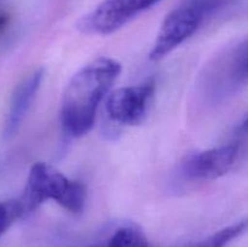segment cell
<instances>
[{
    "label": "cell",
    "mask_w": 248,
    "mask_h": 247,
    "mask_svg": "<svg viewBox=\"0 0 248 247\" xmlns=\"http://www.w3.org/2000/svg\"><path fill=\"white\" fill-rule=\"evenodd\" d=\"M248 81V36L213 61L206 74V87L212 98L234 93Z\"/></svg>",
    "instance_id": "3"
},
{
    "label": "cell",
    "mask_w": 248,
    "mask_h": 247,
    "mask_svg": "<svg viewBox=\"0 0 248 247\" xmlns=\"http://www.w3.org/2000/svg\"><path fill=\"white\" fill-rule=\"evenodd\" d=\"M190 247H218L217 242L215 241V240L212 239V237H206V239L201 240L200 242H198V244L193 245V246Z\"/></svg>",
    "instance_id": "10"
},
{
    "label": "cell",
    "mask_w": 248,
    "mask_h": 247,
    "mask_svg": "<svg viewBox=\"0 0 248 247\" xmlns=\"http://www.w3.org/2000/svg\"><path fill=\"white\" fill-rule=\"evenodd\" d=\"M242 128H245V130H248V118L246 119V121L244 123V125H242Z\"/></svg>",
    "instance_id": "12"
},
{
    "label": "cell",
    "mask_w": 248,
    "mask_h": 247,
    "mask_svg": "<svg viewBox=\"0 0 248 247\" xmlns=\"http://www.w3.org/2000/svg\"><path fill=\"white\" fill-rule=\"evenodd\" d=\"M155 93V82L120 87L108 96L106 110L114 123L136 126L145 120Z\"/></svg>",
    "instance_id": "5"
},
{
    "label": "cell",
    "mask_w": 248,
    "mask_h": 247,
    "mask_svg": "<svg viewBox=\"0 0 248 247\" xmlns=\"http://www.w3.org/2000/svg\"><path fill=\"white\" fill-rule=\"evenodd\" d=\"M161 0H103L78 22V29L91 35H108L155 6Z\"/></svg>",
    "instance_id": "4"
},
{
    "label": "cell",
    "mask_w": 248,
    "mask_h": 247,
    "mask_svg": "<svg viewBox=\"0 0 248 247\" xmlns=\"http://www.w3.org/2000/svg\"><path fill=\"white\" fill-rule=\"evenodd\" d=\"M47 200H53L73 215H79L86 202V188L80 181H70L51 165L36 162L31 166L19 198L24 215L35 211Z\"/></svg>",
    "instance_id": "2"
},
{
    "label": "cell",
    "mask_w": 248,
    "mask_h": 247,
    "mask_svg": "<svg viewBox=\"0 0 248 247\" xmlns=\"http://www.w3.org/2000/svg\"><path fill=\"white\" fill-rule=\"evenodd\" d=\"M239 149V144H227L189 155L182 162V173L193 181L219 178L234 166Z\"/></svg>",
    "instance_id": "6"
},
{
    "label": "cell",
    "mask_w": 248,
    "mask_h": 247,
    "mask_svg": "<svg viewBox=\"0 0 248 247\" xmlns=\"http://www.w3.org/2000/svg\"><path fill=\"white\" fill-rule=\"evenodd\" d=\"M89 247H106V242H99V244H93Z\"/></svg>",
    "instance_id": "11"
},
{
    "label": "cell",
    "mask_w": 248,
    "mask_h": 247,
    "mask_svg": "<svg viewBox=\"0 0 248 247\" xmlns=\"http://www.w3.org/2000/svg\"><path fill=\"white\" fill-rule=\"evenodd\" d=\"M106 247H149L145 235L135 227H121L106 242Z\"/></svg>",
    "instance_id": "8"
},
{
    "label": "cell",
    "mask_w": 248,
    "mask_h": 247,
    "mask_svg": "<svg viewBox=\"0 0 248 247\" xmlns=\"http://www.w3.org/2000/svg\"><path fill=\"white\" fill-rule=\"evenodd\" d=\"M121 73L116 60L99 57L80 68L62 97L61 121L65 133L82 137L93 127L97 109Z\"/></svg>",
    "instance_id": "1"
},
{
    "label": "cell",
    "mask_w": 248,
    "mask_h": 247,
    "mask_svg": "<svg viewBox=\"0 0 248 247\" xmlns=\"http://www.w3.org/2000/svg\"><path fill=\"white\" fill-rule=\"evenodd\" d=\"M0 1H1V0H0Z\"/></svg>",
    "instance_id": "13"
},
{
    "label": "cell",
    "mask_w": 248,
    "mask_h": 247,
    "mask_svg": "<svg viewBox=\"0 0 248 247\" xmlns=\"http://www.w3.org/2000/svg\"><path fill=\"white\" fill-rule=\"evenodd\" d=\"M43 79L44 69L39 68L31 73L28 77H24L12 92L6 119H5L4 131H2V136L6 140L11 139L18 132L22 123L26 119L31 104L35 99Z\"/></svg>",
    "instance_id": "7"
},
{
    "label": "cell",
    "mask_w": 248,
    "mask_h": 247,
    "mask_svg": "<svg viewBox=\"0 0 248 247\" xmlns=\"http://www.w3.org/2000/svg\"><path fill=\"white\" fill-rule=\"evenodd\" d=\"M24 211L19 199L10 201H0V236L9 229L12 223L24 217Z\"/></svg>",
    "instance_id": "9"
}]
</instances>
